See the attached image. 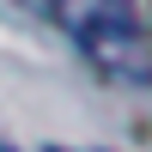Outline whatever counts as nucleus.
Instances as JSON below:
<instances>
[{
    "label": "nucleus",
    "mask_w": 152,
    "mask_h": 152,
    "mask_svg": "<svg viewBox=\"0 0 152 152\" xmlns=\"http://www.w3.org/2000/svg\"><path fill=\"white\" fill-rule=\"evenodd\" d=\"M49 18L122 85L152 79V37L134 12V0H49Z\"/></svg>",
    "instance_id": "obj_1"
}]
</instances>
